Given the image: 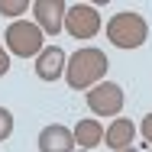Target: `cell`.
Masks as SVG:
<instances>
[{"label": "cell", "mask_w": 152, "mask_h": 152, "mask_svg": "<svg viewBox=\"0 0 152 152\" xmlns=\"http://www.w3.org/2000/svg\"><path fill=\"white\" fill-rule=\"evenodd\" d=\"M107 68H110L107 52L97 49V45H84V49H78L75 55H68L61 78H65V84H68L71 91H91L94 84L104 81Z\"/></svg>", "instance_id": "cell-1"}, {"label": "cell", "mask_w": 152, "mask_h": 152, "mask_svg": "<svg viewBox=\"0 0 152 152\" xmlns=\"http://www.w3.org/2000/svg\"><path fill=\"white\" fill-rule=\"evenodd\" d=\"M107 39L117 49H139L149 39V23H146V16H139L133 10H120L117 16L107 20Z\"/></svg>", "instance_id": "cell-2"}, {"label": "cell", "mask_w": 152, "mask_h": 152, "mask_svg": "<svg viewBox=\"0 0 152 152\" xmlns=\"http://www.w3.org/2000/svg\"><path fill=\"white\" fill-rule=\"evenodd\" d=\"M3 39H7V52H13L20 58H36L45 49V36H42V29L32 20H13L7 26Z\"/></svg>", "instance_id": "cell-3"}, {"label": "cell", "mask_w": 152, "mask_h": 152, "mask_svg": "<svg viewBox=\"0 0 152 152\" xmlns=\"http://www.w3.org/2000/svg\"><path fill=\"white\" fill-rule=\"evenodd\" d=\"M61 29L68 32L71 39H94L100 32V13H97V7H91V3H71L65 10Z\"/></svg>", "instance_id": "cell-4"}, {"label": "cell", "mask_w": 152, "mask_h": 152, "mask_svg": "<svg viewBox=\"0 0 152 152\" xmlns=\"http://www.w3.org/2000/svg\"><path fill=\"white\" fill-rule=\"evenodd\" d=\"M84 100H88V110H91L94 117H120L123 104H126L123 88L117 81H100V84H94Z\"/></svg>", "instance_id": "cell-5"}, {"label": "cell", "mask_w": 152, "mask_h": 152, "mask_svg": "<svg viewBox=\"0 0 152 152\" xmlns=\"http://www.w3.org/2000/svg\"><path fill=\"white\" fill-rule=\"evenodd\" d=\"M65 10H68L65 0H36L32 3V16H36V26L42 29V36H58L61 32Z\"/></svg>", "instance_id": "cell-6"}, {"label": "cell", "mask_w": 152, "mask_h": 152, "mask_svg": "<svg viewBox=\"0 0 152 152\" xmlns=\"http://www.w3.org/2000/svg\"><path fill=\"white\" fill-rule=\"evenodd\" d=\"M65 61H68V55L61 52L58 45H45L36 55V75L42 81H58L61 75H65Z\"/></svg>", "instance_id": "cell-7"}, {"label": "cell", "mask_w": 152, "mask_h": 152, "mask_svg": "<svg viewBox=\"0 0 152 152\" xmlns=\"http://www.w3.org/2000/svg\"><path fill=\"white\" fill-rule=\"evenodd\" d=\"M39 152H75L71 129H68V126H58V123L45 126V129L39 133Z\"/></svg>", "instance_id": "cell-8"}, {"label": "cell", "mask_w": 152, "mask_h": 152, "mask_svg": "<svg viewBox=\"0 0 152 152\" xmlns=\"http://www.w3.org/2000/svg\"><path fill=\"white\" fill-rule=\"evenodd\" d=\"M133 139H136V126L133 120H126V117H117V120L110 123L107 129H104V142L110 146V149H133Z\"/></svg>", "instance_id": "cell-9"}, {"label": "cell", "mask_w": 152, "mask_h": 152, "mask_svg": "<svg viewBox=\"0 0 152 152\" xmlns=\"http://www.w3.org/2000/svg\"><path fill=\"white\" fill-rule=\"evenodd\" d=\"M71 136H75V142L81 146V149H97L100 142H104V126L94 120V117H84V120L75 123V129H71Z\"/></svg>", "instance_id": "cell-10"}, {"label": "cell", "mask_w": 152, "mask_h": 152, "mask_svg": "<svg viewBox=\"0 0 152 152\" xmlns=\"http://www.w3.org/2000/svg\"><path fill=\"white\" fill-rule=\"evenodd\" d=\"M29 10V0H0V16H23Z\"/></svg>", "instance_id": "cell-11"}, {"label": "cell", "mask_w": 152, "mask_h": 152, "mask_svg": "<svg viewBox=\"0 0 152 152\" xmlns=\"http://www.w3.org/2000/svg\"><path fill=\"white\" fill-rule=\"evenodd\" d=\"M13 136V113L7 107H0V142Z\"/></svg>", "instance_id": "cell-12"}, {"label": "cell", "mask_w": 152, "mask_h": 152, "mask_svg": "<svg viewBox=\"0 0 152 152\" xmlns=\"http://www.w3.org/2000/svg\"><path fill=\"white\" fill-rule=\"evenodd\" d=\"M139 133H142V139L152 146V113H146V117H142V123H139Z\"/></svg>", "instance_id": "cell-13"}, {"label": "cell", "mask_w": 152, "mask_h": 152, "mask_svg": "<svg viewBox=\"0 0 152 152\" xmlns=\"http://www.w3.org/2000/svg\"><path fill=\"white\" fill-rule=\"evenodd\" d=\"M7 71H10V52H7L3 45H0V78H3Z\"/></svg>", "instance_id": "cell-14"}, {"label": "cell", "mask_w": 152, "mask_h": 152, "mask_svg": "<svg viewBox=\"0 0 152 152\" xmlns=\"http://www.w3.org/2000/svg\"><path fill=\"white\" fill-rule=\"evenodd\" d=\"M120 152H139V149H120Z\"/></svg>", "instance_id": "cell-15"}, {"label": "cell", "mask_w": 152, "mask_h": 152, "mask_svg": "<svg viewBox=\"0 0 152 152\" xmlns=\"http://www.w3.org/2000/svg\"><path fill=\"white\" fill-rule=\"evenodd\" d=\"M75 152H88V149H75Z\"/></svg>", "instance_id": "cell-16"}]
</instances>
